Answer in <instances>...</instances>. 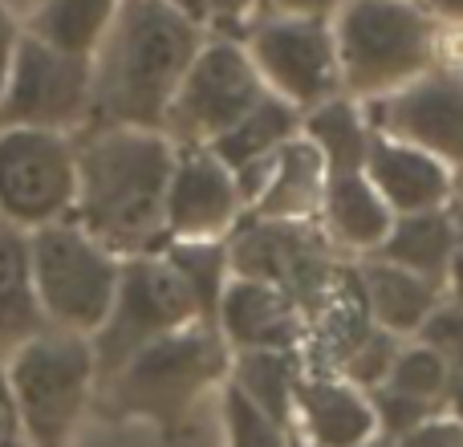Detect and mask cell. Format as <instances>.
<instances>
[{
  "label": "cell",
  "mask_w": 463,
  "mask_h": 447,
  "mask_svg": "<svg viewBox=\"0 0 463 447\" xmlns=\"http://www.w3.org/2000/svg\"><path fill=\"white\" fill-rule=\"evenodd\" d=\"M203 49V33L167 0H122L94 62V98L86 135L98 130H159Z\"/></svg>",
  "instance_id": "obj_1"
},
{
  "label": "cell",
  "mask_w": 463,
  "mask_h": 447,
  "mask_svg": "<svg viewBox=\"0 0 463 447\" xmlns=\"http://www.w3.org/2000/svg\"><path fill=\"white\" fill-rule=\"evenodd\" d=\"M175 147L159 130H98L78 147L73 224L114 256H155L167 236Z\"/></svg>",
  "instance_id": "obj_2"
},
{
  "label": "cell",
  "mask_w": 463,
  "mask_h": 447,
  "mask_svg": "<svg viewBox=\"0 0 463 447\" xmlns=\"http://www.w3.org/2000/svg\"><path fill=\"white\" fill-rule=\"evenodd\" d=\"M334 45L345 90L386 94L427 73L435 57V24L411 0H350Z\"/></svg>",
  "instance_id": "obj_3"
},
{
  "label": "cell",
  "mask_w": 463,
  "mask_h": 447,
  "mask_svg": "<svg viewBox=\"0 0 463 447\" xmlns=\"http://www.w3.org/2000/svg\"><path fill=\"white\" fill-rule=\"evenodd\" d=\"M29 261L45 321L65 334H98L118 293V256L90 240L73 220H57L29 232Z\"/></svg>",
  "instance_id": "obj_4"
},
{
  "label": "cell",
  "mask_w": 463,
  "mask_h": 447,
  "mask_svg": "<svg viewBox=\"0 0 463 447\" xmlns=\"http://www.w3.org/2000/svg\"><path fill=\"white\" fill-rule=\"evenodd\" d=\"M192 318H200V313H195V301L187 293L184 277L159 252L130 256V261H122L110 318L102 321L94 346H90L94 350V370L114 378L146 346L187 329Z\"/></svg>",
  "instance_id": "obj_5"
},
{
  "label": "cell",
  "mask_w": 463,
  "mask_h": 447,
  "mask_svg": "<svg viewBox=\"0 0 463 447\" xmlns=\"http://www.w3.org/2000/svg\"><path fill=\"white\" fill-rule=\"evenodd\" d=\"M224 370V350L212 326L179 329L146 346L110 378V407L118 415H151L167 432L184 419L187 403Z\"/></svg>",
  "instance_id": "obj_6"
},
{
  "label": "cell",
  "mask_w": 463,
  "mask_h": 447,
  "mask_svg": "<svg viewBox=\"0 0 463 447\" xmlns=\"http://www.w3.org/2000/svg\"><path fill=\"white\" fill-rule=\"evenodd\" d=\"M90 378H94V350L78 334L45 329L16 350L8 386L16 399V415L29 427L37 447L65 443L90 395Z\"/></svg>",
  "instance_id": "obj_7"
},
{
  "label": "cell",
  "mask_w": 463,
  "mask_h": 447,
  "mask_svg": "<svg viewBox=\"0 0 463 447\" xmlns=\"http://www.w3.org/2000/svg\"><path fill=\"white\" fill-rule=\"evenodd\" d=\"M78 204V147L57 130H0V220L37 232Z\"/></svg>",
  "instance_id": "obj_8"
},
{
  "label": "cell",
  "mask_w": 463,
  "mask_h": 447,
  "mask_svg": "<svg viewBox=\"0 0 463 447\" xmlns=\"http://www.w3.org/2000/svg\"><path fill=\"white\" fill-rule=\"evenodd\" d=\"M269 98L252 57L236 41H212L192 62L175 102L167 110V130L184 147H208L244 122Z\"/></svg>",
  "instance_id": "obj_9"
},
{
  "label": "cell",
  "mask_w": 463,
  "mask_h": 447,
  "mask_svg": "<svg viewBox=\"0 0 463 447\" xmlns=\"http://www.w3.org/2000/svg\"><path fill=\"white\" fill-rule=\"evenodd\" d=\"M94 98V62L70 57L41 45L37 37H21L8 70V86L0 98V130H57L86 122Z\"/></svg>",
  "instance_id": "obj_10"
},
{
  "label": "cell",
  "mask_w": 463,
  "mask_h": 447,
  "mask_svg": "<svg viewBox=\"0 0 463 447\" xmlns=\"http://www.w3.org/2000/svg\"><path fill=\"white\" fill-rule=\"evenodd\" d=\"M228 264L244 281L277 285L297 309H321L337 269L329 264L326 240L305 220H248L228 244Z\"/></svg>",
  "instance_id": "obj_11"
},
{
  "label": "cell",
  "mask_w": 463,
  "mask_h": 447,
  "mask_svg": "<svg viewBox=\"0 0 463 447\" xmlns=\"http://www.w3.org/2000/svg\"><path fill=\"white\" fill-rule=\"evenodd\" d=\"M252 65L264 81H272L288 106H321L337 98L342 70H337V45L326 21L309 16H285L264 21L252 29Z\"/></svg>",
  "instance_id": "obj_12"
},
{
  "label": "cell",
  "mask_w": 463,
  "mask_h": 447,
  "mask_svg": "<svg viewBox=\"0 0 463 447\" xmlns=\"http://www.w3.org/2000/svg\"><path fill=\"white\" fill-rule=\"evenodd\" d=\"M374 127L439 163H463V78L448 70L423 73L378 106Z\"/></svg>",
  "instance_id": "obj_13"
},
{
  "label": "cell",
  "mask_w": 463,
  "mask_h": 447,
  "mask_svg": "<svg viewBox=\"0 0 463 447\" xmlns=\"http://www.w3.org/2000/svg\"><path fill=\"white\" fill-rule=\"evenodd\" d=\"M236 176L208 147H179L167 184V236L212 240L236 220Z\"/></svg>",
  "instance_id": "obj_14"
},
{
  "label": "cell",
  "mask_w": 463,
  "mask_h": 447,
  "mask_svg": "<svg viewBox=\"0 0 463 447\" xmlns=\"http://www.w3.org/2000/svg\"><path fill=\"white\" fill-rule=\"evenodd\" d=\"M366 179L383 204L402 216H419V212H439L451 195L448 163L435 155L419 151V147L394 143V138L370 130L366 143Z\"/></svg>",
  "instance_id": "obj_15"
},
{
  "label": "cell",
  "mask_w": 463,
  "mask_h": 447,
  "mask_svg": "<svg viewBox=\"0 0 463 447\" xmlns=\"http://www.w3.org/2000/svg\"><path fill=\"white\" fill-rule=\"evenodd\" d=\"M220 326L240 350H285L301 338V313L293 297L264 281H232L220 297Z\"/></svg>",
  "instance_id": "obj_16"
},
{
  "label": "cell",
  "mask_w": 463,
  "mask_h": 447,
  "mask_svg": "<svg viewBox=\"0 0 463 447\" xmlns=\"http://www.w3.org/2000/svg\"><path fill=\"white\" fill-rule=\"evenodd\" d=\"M362 297H366L370 318L378 321V329L386 334H419L423 321L439 309V289L419 281L415 272L394 269L386 261H370L358 269Z\"/></svg>",
  "instance_id": "obj_17"
},
{
  "label": "cell",
  "mask_w": 463,
  "mask_h": 447,
  "mask_svg": "<svg viewBox=\"0 0 463 447\" xmlns=\"http://www.w3.org/2000/svg\"><path fill=\"white\" fill-rule=\"evenodd\" d=\"M49 329L33 285L29 232L0 224V346H16L41 338Z\"/></svg>",
  "instance_id": "obj_18"
},
{
  "label": "cell",
  "mask_w": 463,
  "mask_h": 447,
  "mask_svg": "<svg viewBox=\"0 0 463 447\" xmlns=\"http://www.w3.org/2000/svg\"><path fill=\"white\" fill-rule=\"evenodd\" d=\"M451 248H456V228H451V212H419V216H402L391 224L386 240L378 244V261L394 264V269L415 272L419 281L443 289L451 277Z\"/></svg>",
  "instance_id": "obj_19"
},
{
  "label": "cell",
  "mask_w": 463,
  "mask_h": 447,
  "mask_svg": "<svg viewBox=\"0 0 463 447\" xmlns=\"http://www.w3.org/2000/svg\"><path fill=\"white\" fill-rule=\"evenodd\" d=\"M297 403H301L313 447H362L374 435V411L345 383L309 378L297 386Z\"/></svg>",
  "instance_id": "obj_20"
},
{
  "label": "cell",
  "mask_w": 463,
  "mask_h": 447,
  "mask_svg": "<svg viewBox=\"0 0 463 447\" xmlns=\"http://www.w3.org/2000/svg\"><path fill=\"white\" fill-rule=\"evenodd\" d=\"M326 195V163L309 138H293L277 151L272 184L256 200V220H305Z\"/></svg>",
  "instance_id": "obj_21"
},
{
  "label": "cell",
  "mask_w": 463,
  "mask_h": 447,
  "mask_svg": "<svg viewBox=\"0 0 463 447\" xmlns=\"http://www.w3.org/2000/svg\"><path fill=\"white\" fill-rule=\"evenodd\" d=\"M321 212H326L334 240H342L350 248H378L394 224L383 195L370 187L366 171H358V176H326Z\"/></svg>",
  "instance_id": "obj_22"
},
{
  "label": "cell",
  "mask_w": 463,
  "mask_h": 447,
  "mask_svg": "<svg viewBox=\"0 0 463 447\" xmlns=\"http://www.w3.org/2000/svg\"><path fill=\"white\" fill-rule=\"evenodd\" d=\"M122 0H45L33 16L29 37L70 57H90L102 49Z\"/></svg>",
  "instance_id": "obj_23"
},
{
  "label": "cell",
  "mask_w": 463,
  "mask_h": 447,
  "mask_svg": "<svg viewBox=\"0 0 463 447\" xmlns=\"http://www.w3.org/2000/svg\"><path fill=\"white\" fill-rule=\"evenodd\" d=\"M297 130H301L297 106H288L285 98L269 94L244 122H236L228 135H220L216 143H208V151L236 176L240 167H248V163H256V159H269V155H277L285 143H293Z\"/></svg>",
  "instance_id": "obj_24"
},
{
  "label": "cell",
  "mask_w": 463,
  "mask_h": 447,
  "mask_svg": "<svg viewBox=\"0 0 463 447\" xmlns=\"http://www.w3.org/2000/svg\"><path fill=\"white\" fill-rule=\"evenodd\" d=\"M301 127L309 135V143L317 147L326 176H358V171H366L370 130L345 98H329V102L313 106V114Z\"/></svg>",
  "instance_id": "obj_25"
},
{
  "label": "cell",
  "mask_w": 463,
  "mask_h": 447,
  "mask_svg": "<svg viewBox=\"0 0 463 447\" xmlns=\"http://www.w3.org/2000/svg\"><path fill=\"white\" fill-rule=\"evenodd\" d=\"M236 386L264 419H272L277 427L288 423L297 403V375L293 358L285 350H240L236 358Z\"/></svg>",
  "instance_id": "obj_26"
},
{
  "label": "cell",
  "mask_w": 463,
  "mask_h": 447,
  "mask_svg": "<svg viewBox=\"0 0 463 447\" xmlns=\"http://www.w3.org/2000/svg\"><path fill=\"white\" fill-rule=\"evenodd\" d=\"M163 261L184 277L187 293L195 301V313L203 321H216L220 313V297H224V269H228V244L220 240H171L163 248Z\"/></svg>",
  "instance_id": "obj_27"
},
{
  "label": "cell",
  "mask_w": 463,
  "mask_h": 447,
  "mask_svg": "<svg viewBox=\"0 0 463 447\" xmlns=\"http://www.w3.org/2000/svg\"><path fill=\"white\" fill-rule=\"evenodd\" d=\"M386 386L399 391V395H411V399L439 403V399H448L451 370L443 366V358L439 354H431L427 346H411V350H399Z\"/></svg>",
  "instance_id": "obj_28"
},
{
  "label": "cell",
  "mask_w": 463,
  "mask_h": 447,
  "mask_svg": "<svg viewBox=\"0 0 463 447\" xmlns=\"http://www.w3.org/2000/svg\"><path fill=\"white\" fill-rule=\"evenodd\" d=\"M394 358H399V342H394V334H386V329H370V334L358 342V350H354L342 366H345V375H350L354 386H370V391H378V386H386V378H391Z\"/></svg>",
  "instance_id": "obj_29"
},
{
  "label": "cell",
  "mask_w": 463,
  "mask_h": 447,
  "mask_svg": "<svg viewBox=\"0 0 463 447\" xmlns=\"http://www.w3.org/2000/svg\"><path fill=\"white\" fill-rule=\"evenodd\" d=\"M370 411H374V427H383L391 440H402V435L419 432L423 423L435 419V403L411 399V395H399L391 386H378L370 395Z\"/></svg>",
  "instance_id": "obj_30"
},
{
  "label": "cell",
  "mask_w": 463,
  "mask_h": 447,
  "mask_svg": "<svg viewBox=\"0 0 463 447\" xmlns=\"http://www.w3.org/2000/svg\"><path fill=\"white\" fill-rule=\"evenodd\" d=\"M224 411H228V435H232V447H285V427H277L272 419H264L244 395L232 386L228 399H224Z\"/></svg>",
  "instance_id": "obj_31"
},
{
  "label": "cell",
  "mask_w": 463,
  "mask_h": 447,
  "mask_svg": "<svg viewBox=\"0 0 463 447\" xmlns=\"http://www.w3.org/2000/svg\"><path fill=\"white\" fill-rule=\"evenodd\" d=\"M423 346L439 354L451 375H463V305H439L419 329Z\"/></svg>",
  "instance_id": "obj_32"
},
{
  "label": "cell",
  "mask_w": 463,
  "mask_h": 447,
  "mask_svg": "<svg viewBox=\"0 0 463 447\" xmlns=\"http://www.w3.org/2000/svg\"><path fill=\"white\" fill-rule=\"evenodd\" d=\"M391 447H463V427L456 419H431V423H423L419 432L394 440Z\"/></svg>",
  "instance_id": "obj_33"
},
{
  "label": "cell",
  "mask_w": 463,
  "mask_h": 447,
  "mask_svg": "<svg viewBox=\"0 0 463 447\" xmlns=\"http://www.w3.org/2000/svg\"><path fill=\"white\" fill-rule=\"evenodd\" d=\"M16 41H21V33H16V24H13V16H8V8L0 5V98H5V86H8V70H13Z\"/></svg>",
  "instance_id": "obj_34"
},
{
  "label": "cell",
  "mask_w": 463,
  "mask_h": 447,
  "mask_svg": "<svg viewBox=\"0 0 463 447\" xmlns=\"http://www.w3.org/2000/svg\"><path fill=\"white\" fill-rule=\"evenodd\" d=\"M285 13H293V16H309V21H326L329 13H334L342 0H277Z\"/></svg>",
  "instance_id": "obj_35"
},
{
  "label": "cell",
  "mask_w": 463,
  "mask_h": 447,
  "mask_svg": "<svg viewBox=\"0 0 463 447\" xmlns=\"http://www.w3.org/2000/svg\"><path fill=\"white\" fill-rule=\"evenodd\" d=\"M451 228H456V248H451V285H456L463 301V208L451 212Z\"/></svg>",
  "instance_id": "obj_36"
},
{
  "label": "cell",
  "mask_w": 463,
  "mask_h": 447,
  "mask_svg": "<svg viewBox=\"0 0 463 447\" xmlns=\"http://www.w3.org/2000/svg\"><path fill=\"white\" fill-rule=\"evenodd\" d=\"M203 8H208V16H216V21H240V16L252 8V0H203Z\"/></svg>",
  "instance_id": "obj_37"
},
{
  "label": "cell",
  "mask_w": 463,
  "mask_h": 447,
  "mask_svg": "<svg viewBox=\"0 0 463 447\" xmlns=\"http://www.w3.org/2000/svg\"><path fill=\"white\" fill-rule=\"evenodd\" d=\"M448 407L456 415V423L463 427V375H451V386H448Z\"/></svg>",
  "instance_id": "obj_38"
},
{
  "label": "cell",
  "mask_w": 463,
  "mask_h": 447,
  "mask_svg": "<svg viewBox=\"0 0 463 447\" xmlns=\"http://www.w3.org/2000/svg\"><path fill=\"white\" fill-rule=\"evenodd\" d=\"M427 5L439 16H448V21H463V0H427Z\"/></svg>",
  "instance_id": "obj_39"
},
{
  "label": "cell",
  "mask_w": 463,
  "mask_h": 447,
  "mask_svg": "<svg viewBox=\"0 0 463 447\" xmlns=\"http://www.w3.org/2000/svg\"><path fill=\"white\" fill-rule=\"evenodd\" d=\"M362 447H391L386 440H370V443H362Z\"/></svg>",
  "instance_id": "obj_40"
},
{
  "label": "cell",
  "mask_w": 463,
  "mask_h": 447,
  "mask_svg": "<svg viewBox=\"0 0 463 447\" xmlns=\"http://www.w3.org/2000/svg\"><path fill=\"white\" fill-rule=\"evenodd\" d=\"M0 447H24L21 440H5V443H0Z\"/></svg>",
  "instance_id": "obj_41"
},
{
  "label": "cell",
  "mask_w": 463,
  "mask_h": 447,
  "mask_svg": "<svg viewBox=\"0 0 463 447\" xmlns=\"http://www.w3.org/2000/svg\"><path fill=\"white\" fill-rule=\"evenodd\" d=\"M285 447H313V443H305V440H293V443H285Z\"/></svg>",
  "instance_id": "obj_42"
}]
</instances>
